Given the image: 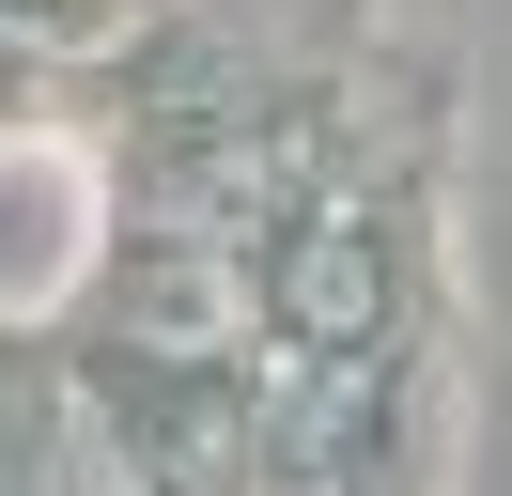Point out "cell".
Returning <instances> with one entry per match:
<instances>
[{"label":"cell","mask_w":512,"mask_h":496,"mask_svg":"<svg viewBox=\"0 0 512 496\" xmlns=\"http://www.w3.org/2000/svg\"><path fill=\"white\" fill-rule=\"evenodd\" d=\"M32 496H156V481H140V450H109V434H63Z\"/></svg>","instance_id":"4"},{"label":"cell","mask_w":512,"mask_h":496,"mask_svg":"<svg viewBox=\"0 0 512 496\" xmlns=\"http://www.w3.org/2000/svg\"><path fill=\"white\" fill-rule=\"evenodd\" d=\"M264 310H280L311 357H357V341L388 326V248L357 233V217H311V233H280V264H264Z\"/></svg>","instance_id":"1"},{"label":"cell","mask_w":512,"mask_h":496,"mask_svg":"<svg viewBox=\"0 0 512 496\" xmlns=\"http://www.w3.org/2000/svg\"><path fill=\"white\" fill-rule=\"evenodd\" d=\"M125 326L156 341V357H218V341L249 326V279L202 264V248H171V264H140V279H125Z\"/></svg>","instance_id":"2"},{"label":"cell","mask_w":512,"mask_h":496,"mask_svg":"<svg viewBox=\"0 0 512 496\" xmlns=\"http://www.w3.org/2000/svg\"><path fill=\"white\" fill-rule=\"evenodd\" d=\"M78 264V171L63 155H16L0 171V295H47Z\"/></svg>","instance_id":"3"}]
</instances>
